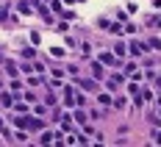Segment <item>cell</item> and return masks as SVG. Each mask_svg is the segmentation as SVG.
I'll return each instance as SVG.
<instances>
[{"label":"cell","mask_w":161,"mask_h":147,"mask_svg":"<svg viewBox=\"0 0 161 147\" xmlns=\"http://www.w3.org/2000/svg\"><path fill=\"white\" fill-rule=\"evenodd\" d=\"M42 128H45L42 119H28V131H42Z\"/></svg>","instance_id":"obj_1"},{"label":"cell","mask_w":161,"mask_h":147,"mask_svg":"<svg viewBox=\"0 0 161 147\" xmlns=\"http://www.w3.org/2000/svg\"><path fill=\"white\" fill-rule=\"evenodd\" d=\"M100 61H103V64H119V61H114L111 53H100Z\"/></svg>","instance_id":"obj_2"},{"label":"cell","mask_w":161,"mask_h":147,"mask_svg":"<svg viewBox=\"0 0 161 147\" xmlns=\"http://www.w3.org/2000/svg\"><path fill=\"white\" fill-rule=\"evenodd\" d=\"M78 83L86 89V92H92V89H95V81H92V78H86V81H78Z\"/></svg>","instance_id":"obj_3"},{"label":"cell","mask_w":161,"mask_h":147,"mask_svg":"<svg viewBox=\"0 0 161 147\" xmlns=\"http://www.w3.org/2000/svg\"><path fill=\"white\" fill-rule=\"evenodd\" d=\"M97 100H100V106H111V97H108V95H103V92L97 95Z\"/></svg>","instance_id":"obj_4"},{"label":"cell","mask_w":161,"mask_h":147,"mask_svg":"<svg viewBox=\"0 0 161 147\" xmlns=\"http://www.w3.org/2000/svg\"><path fill=\"white\" fill-rule=\"evenodd\" d=\"M14 125H17V128H28V119H25V117H17Z\"/></svg>","instance_id":"obj_5"},{"label":"cell","mask_w":161,"mask_h":147,"mask_svg":"<svg viewBox=\"0 0 161 147\" xmlns=\"http://www.w3.org/2000/svg\"><path fill=\"white\" fill-rule=\"evenodd\" d=\"M0 103H3V106H14V97H11V95H3Z\"/></svg>","instance_id":"obj_6"},{"label":"cell","mask_w":161,"mask_h":147,"mask_svg":"<svg viewBox=\"0 0 161 147\" xmlns=\"http://www.w3.org/2000/svg\"><path fill=\"white\" fill-rule=\"evenodd\" d=\"M153 139H156V142H158V144H161V133H156V136H153Z\"/></svg>","instance_id":"obj_7"},{"label":"cell","mask_w":161,"mask_h":147,"mask_svg":"<svg viewBox=\"0 0 161 147\" xmlns=\"http://www.w3.org/2000/svg\"><path fill=\"white\" fill-rule=\"evenodd\" d=\"M3 17H6V8H0V19H3Z\"/></svg>","instance_id":"obj_8"},{"label":"cell","mask_w":161,"mask_h":147,"mask_svg":"<svg viewBox=\"0 0 161 147\" xmlns=\"http://www.w3.org/2000/svg\"><path fill=\"white\" fill-rule=\"evenodd\" d=\"M67 3H75V0H67Z\"/></svg>","instance_id":"obj_9"},{"label":"cell","mask_w":161,"mask_h":147,"mask_svg":"<svg viewBox=\"0 0 161 147\" xmlns=\"http://www.w3.org/2000/svg\"><path fill=\"white\" fill-rule=\"evenodd\" d=\"M0 128H3V122H0Z\"/></svg>","instance_id":"obj_10"}]
</instances>
